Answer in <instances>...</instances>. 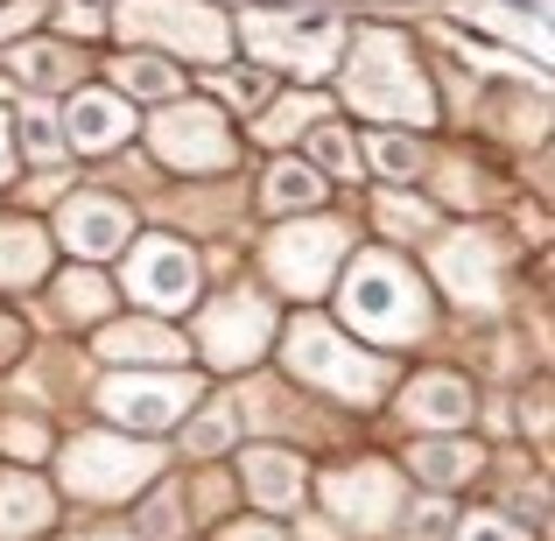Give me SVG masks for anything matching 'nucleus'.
Here are the masks:
<instances>
[{"label":"nucleus","instance_id":"31","mask_svg":"<svg viewBox=\"0 0 555 541\" xmlns=\"http://www.w3.org/2000/svg\"><path fill=\"white\" fill-rule=\"evenodd\" d=\"M56 28L78 36V42L106 36V28H113V0H56Z\"/></svg>","mask_w":555,"mask_h":541},{"label":"nucleus","instance_id":"33","mask_svg":"<svg viewBox=\"0 0 555 541\" xmlns=\"http://www.w3.org/2000/svg\"><path fill=\"white\" fill-rule=\"evenodd\" d=\"M183 443H190V458H204V450H225V443H232V408H204V415L190 422Z\"/></svg>","mask_w":555,"mask_h":541},{"label":"nucleus","instance_id":"19","mask_svg":"<svg viewBox=\"0 0 555 541\" xmlns=\"http://www.w3.org/2000/svg\"><path fill=\"white\" fill-rule=\"evenodd\" d=\"M42 268H50V232L36 218H0V288L42 282Z\"/></svg>","mask_w":555,"mask_h":541},{"label":"nucleus","instance_id":"34","mask_svg":"<svg viewBox=\"0 0 555 541\" xmlns=\"http://www.w3.org/2000/svg\"><path fill=\"white\" fill-rule=\"evenodd\" d=\"M211 85L232 99V106H260V99H268V70H246V64L240 70H218Z\"/></svg>","mask_w":555,"mask_h":541},{"label":"nucleus","instance_id":"16","mask_svg":"<svg viewBox=\"0 0 555 541\" xmlns=\"http://www.w3.org/2000/svg\"><path fill=\"white\" fill-rule=\"evenodd\" d=\"M472 36H500L514 50H534V64H548V0H464Z\"/></svg>","mask_w":555,"mask_h":541},{"label":"nucleus","instance_id":"20","mask_svg":"<svg viewBox=\"0 0 555 541\" xmlns=\"http://www.w3.org/2000/svg\"><path fill=\"white\" fill-rule=\"evenodd\" d=\"M415 478H429L436 492H450V486H464V478H478V464H486V450L478 443H464V436H429V443H415Z\"/></svg>","mask_w":555,"mask_h":541},{"label":"nucleus","instance_id":"15","mask_svg":"<svg viewBox=\"0 0 555 541\" xmlns=\"http://www.w3.org/2000/svg\"><path fill=\"white\" fill-rule=\"evenodd\" d=\"M56 232H64V246L70 254H85V260H106V254H120L127 240H134V211H127L120 197H70L64 211H56Z\"/></svg>","mask_w":555,"mask_h":541},{"label":"nucleus","instance_id":"29","mask_svg":"<svg viewBox=\"0 0 555 541\" xmlns=\"http://www.w3.org/2000/svg\"><path fill=\"white\" fill-rule=\"evenodd\" d=\"M373 218H379V232H393V240H415V232H429V226H436L429 197H401V190H379Z\"/></svg>","mask_w":555,"mask_h":541},{"label":"nucleus","instance_id":"32","mask_svg":"<svg viewBox=\"0 0 555 541\" xmlns=\"http://www.w3.org/2000/svg\"><path fill=\"white\" fill-rule=\"evenodd\" d=\"M302 120H324V106H317V99H288V106H274L268 120L254 127V134L268 141V149H282V141H296V134H302Z\"/></svg>","mask_w":555,"mask_h":541},{"label":"nucleus","instance_id":"27","mask_svg":"<svg viewBox=\"0 0 555 541\" xmlns=\"http://www.w3.org/2000/svg\"><path fill=\"white\" fill-rule=\"evenodd\" d=\"M302 163H310L317 177H324V169H331V177H359V169H366V155H359V141L345 134L338 120H317L310 127V155H302Z\"/></svg>","mask_w":555,"mask_h":541},{"label":"nucleus","instance_id":"21","mask_svg":"<svg viewBox=\"0 0 555 541\" xmlns=\"http://www.w3.org/2000/svg\"><path fill=\"white\" fill-rule=\"evenodd\" d=\"M331 197V183L317 177L310 163H302V155H282V163L268 169V183H260V204H268V211H317V204Z\"/></svg>","mask_w":555,"mask_h":541},{"label":"nucleus","instance_id":"39","mask_svg":"<svg viewBox=\"0 0 555 541\" xmlns=\"http://www.w3.org/2000/svg\"><path fill=\"white\" fill-rule=\"evenodd\" d=\"M8 352H22V324H14V317H0V359Z\"/></svg>","mask_w":555,"mask_h":541},{"label":"nucleus","instance_id":"23","mask_svg":"<svg viewBox=\"0 0 555 541\" xmlns=\"http://www.w3.org/2000/svg\"><path fill=\"white\" fill-rule=\"evenodd\" d=\"M99 352H106L113 365H134V373H141V365H163V359H177L183 345L169 338L163 324H113V331H99Z\"/></svg>","mask_w":555,"mask_h":541},{"label":"nucleus","instance_id":"37","mask_svg":"<svg viewBox=\"0 0 555 541\" xmlns=\"http://www.w3.org/2000/svg\"><path fill=\"white\" fill-rule=\"evenodd\" d=\"M0 443H8L14 458H42V429H36V422H8V436H0Z\"/></svg>","mask_w":555,"mask_h":541},{"label":"nucleus","instance_id":"6","mask_svg":"<svg viewBox=\"0 0 555 541\" xmlns=\"http://www.w3.org/2000/svg\"><path fill=\"white\" fill-rule=\"evenodd\" d=\"M149 149H155L163 169H190V177H197V169H232L240 163V141H232L225 113L204 106V99H169V106L149 120Z\"/></svg>","mask_w":555,"mask_h":541},{"label":"nucleus","instance_id":"2","mask_svg":"<svg viewBox=\"0 0 555 541\" xmlns=\"http://www.w3.org/2000/svg\"><path fill=\"white\" fill-rule=\"evenodd\" d=\"M345 324L359 338H379V345H408L429 331V296H422L415 268L393 254H359L345 268V296H338Z\"/></svg>","mask_w":555,"mask_h":541},{"label":"nucleus","instance_id":"9","mask_svg":"<svg viewBox=\"0 0 555 541\" xmlns=\"http://www.w3.org/2000/svg\"><path fill=\"white\" fill-rule=\"evenodd\" d=\"M260 260H268V274L288 288V296H317L345 260V226L338 218H296V226H282L268 240Z\"/></svg>","mask_w":555,"mask_h":541},{"label":"nucleus","instance_id":"22","mask_svg":"<svg viewBox=\"0 0 555 541\" xmlns=\"http://www.w3.org/2000/svg\"><path fill=\"white\" fill-rule=\"evenodd\" d=\"M42 528H50V486H42V478L8 472V478H0V541L42 534Z\"/></svg>","mask_w":555,"mask_h":541},{"label":"nucleus","instance_id":"40","mask_svg":"<svg viewBox=\"0 0 555 541\" xmlns=\"http://www.w3.org/2000/svg\"><path fill=\"white\" fill-rule=\"evenodd\" d=\"M225 541H282V534H274V528H260V520H246V528H232Z\"/></svg>","mask_w":555,"mask_h":541},{"label":"nucleus","instance_id":"42","mask_svg":"<svg viewBox=\"0 0 555 541\" xmlns=\"http://www.w3.org/2000/svg\"><path fill=\"white\" fill-rule=\"evenodd\" d=\"M99 541H120V534H99Z\"/></svg>","mask_w":555,"mask_h":541},{"label":"nucleus","instance_id":"38","mask_svg":"<svg viewBox=\"0 0 555 541\" xmlns=\"http://www.w3.org/2000/svg\"><path fill=\"white\" fill-rule=\"evenodd\" d=\"M149 534H177V492H163V500L149 506Z\"/></svg>","mask_w":555,"mask_h":541},{"label":"nucleus","instance_id":"14","mask_svg":"<svg viewBox=\"0 0 555 541\" xmlns=\"http://www.w3.org/2000/svg\"><path fill=\"white\" fill-rule=\"evenodd\" d=\"M56 134H64V149H78V155H113L127 134H134V106H127L120 92L78 85V92L64 99V113H56Z\"/></svg>","mask_w":555,"mask_h":541},{"label":"nucleus","instance_id":"5","mask_svg":"<svg viewBox=\"0 0 555 541\" xmlns=\"http://www.w3.org/2000/svg\"><path fill=\"white\" fill-rule=\"evenodd\" d=\"M288 373H296L302 387L338 394V401H373V394L387 387V365L373 352H359L352 338H338L324 317H296V324H288Z\"/></svg>","mask_w":555,"mask_h":541},{"label":"nucleus","instance_id":"4","mask_svg":"<svg viewBox=\"0 0 555 541\" xmlns=\"http://www.w3.org/2000/svg\"><path fill=\"white\" fill-rule=\"evenodd\" d=\"M113 28L134 42H163L169 56L218 64L232 50V22L211 0H113Z\"/></svg>","mask_w":555,"mask_h":541},{"label":"nucleus","instance_id":"10","mask_svg":"<svg viewBox=\"0 0 555 541\" xmlns=\"http://www.w3.org/2000/svg\"><path fill=\"white\" fill-rule=\"evenodd\" d=\"M120 282L141 310H190V302H197V254H190L183 240H169V232H155V240L127 246Z\"/></svg>","mask_w":555,"mask_h":541},{"label":"nucleus","instance_id":"3","mask_svg":"<svg viewBox=\"0 0 555 541\" xmlns=\"http://www.w3.org/2000/svg\"><path fill=\"white\" fill-rule=\"evenodd\" d=\"M240 42L268 70H288V78L317 85V78H331V64H338L345 28H338V14H324V8H246L240 14Z\"/></svg>","mask_w":555,"mask_h":541},{"label":"nucleus","instance_id":"11","mask_svg":"<svg viewBox=\"0 0 555 541\" xmlns=\"http://www.w3.org/2000/svg\"><path fill=\"white\" fill-rule=\"evenodd\" d=\"M190 401H197V379H183V373H113L99 387V408L120 429H169Z\"/></svg>","mask_w":555,"mask_h":541},{"label":"nucleus","instance_id":"41","mask_svg":"<svg viewBox=\"0 0 555 541\" xmlns=\"http://www.w3.org/2000/svg\"><path fill=\"white\" fill-rule=\"evenodd\" d=\"M14 177V141H8V120H0V183Z\"/></svg>","mask_w":555,"mask_h":541},{"label":"nucleus","instance_id":"12","mask_svg":"<svg viewBox=\"0 0 555 541\" xmlns=\"http://www.w3.org/2000/svg\"><path fill=\"white\" fill-rule=\"evenodd\" d=\"M274 338V310L260 296H225L197 317V345L211 365H254Z\"/></svg>","mask_w":555,"mask_h":541},{"label":"nucleus","instance_id":"1","mask_svg":"<svg viewBox=\"0 0 555 541\" xmlns=\"http://www.w3.org/2000/svg\"><path fill=\"white\" fill-rule=\"evenodd\" d=\"M345 106L379 127H436V92L415 64V42L401 28H359L345 50Z\"/></svg>","mask_w":555,"mask_h":541},{"label":"nucleus","instance_id":"8","mask_svg":"<svg viewBox=\"0 0 555 541\" xmlns=\"http://www.w3.org/2000/svg\"><path fill=\"white\" fill-rule=\"evenodd\" d=\"M436 282L450 288V302L464 310H492L506 296V240L486 226H464L436 246Z\"/></svg>","mask_w":555,"mask_h":541},{"label":"nucleus","instance_id":"17","mask_svg":"<svg viewBox=\"0 0 555 541\" xmlns=\"http://www.w3.org/2000/svg\"><path fill=\"white\" fill-rule=\"evenodd\" d=\"M401 415L415 422V429H464L472 422V387H464L457 373H422V379H408V394H401Z\"/></svg>","mask_w":555,"mask_h":541},{"label":"nucleus","instance_id":"13","mask_svg":"<svg viewBox=\"0 0 555 541\" xmlns=\"http://www.w3.org/2000/svg\"><path fill=\"white\" fill-rule=\"evenodd\" d=\"M324 500H331V514H338L345 528L379 534L393 514H401V478H393L387 464H345V472L324 478Z\"/></svg>","mask_w":555,"mask_h":541},{"label":"nucleus","instance_id":"24","mask_svg":"<svg viewBox=\"0 0 555 541\" xmlns=\"http://www.w3.org/2000/svg\"><path fill=\"white\" fill-rule=\"evenodd\" d=\"M14 78L36 85V92H78V50H64V42H22L14 50Z\"/></svg>","mask_w":555,"mask_h":541},{"label":"nucleus","instance_id":"18","mask_svg":"<svg viewBox=\"0 0 555 541\" xmlns=\"http://www.w3.org/2000/svg\"><path fill=\"white\" fill-rule=\"evenodd\" d=\"M240 478H246V492H254L260 506H296L302 500V486H310V464L296 458V450H246L240 458Z\"/></svg>","mask_w":555,"mask_h":541},{"label":"nucleus","instance_id":"36","mask_svg":"<svg viewBox=\"0 0 555 541\" xmlns=\"http://www.w3.org/2000/svg\"><path fill=\"white\" fill-rule=\"evenodd\" d=\"M457 541H528V534H520L514 520H500V514H472L457 528Z\"/></svg>","mask_w":555,"mask_h":541},{"label":"nucleus","instance_id":"28","mask_svg":"<svg viewBox=\"0 0 555 541\" xmlns=\"http://www.w3.org/2000/svg\"><path fill=\"white\" fill-rule=\"evenodd\" d=\"M8 141L22 155H36V163H56V155H64V134H56V113L50 106H22L8 120Z\"/></svg>","mask_w":555,"mask_h":541},{"label":"nucleus","instance_id":"35","mask_svg":"<svg viewBox=\"0 0 555 541\" xmlns=\"http://www.w3.org/2000/svg\"><path fill=\"white\" fill-rule=\"evenodd\" d=\"M42 28V0H0V42H14V36H36Z\"/></svg>","mask_w":555,"mask_h":541},{"label":"nucleus","instance_id":"26","mask_svg":"<svg viewBox=\"0 0 555 541\" xmlns=\"http://www.w3.org/2000/svg\"><path fill=\"white\" fill-rule=\"evenodd\" d=\"M56 310L78 317V324H99V317L113 310L106 274H99V268H70V274H56Z\"/></svg>","mask_w":555,"mask_h":541},{"label":"nucleus","instance_id":"7","mask_svg":"<svg viewBox=\"0 0 555 541\" xmlns=\"http://www.w3.org/2000/svg\"><path fill=\"white\" fill-rule=\"evenodd\" d=\"M155 472H163V458L127 436H78L64 450V486L78 500H134L141 486H155Z\"/></svg>","mask_w":555,"mask_h":541},{"label":"nucleus","instance_id":"25","mask_svg":"<svg viewBox=\"0 0 555 541\" xmlns=\"http://www.w3.org/2000/svg\"><path fill=\"white\" fill-rule=\"evenodd\" d=\"M113 92L120 99H183V78L169 56H113Z\"/></svg>","mask_w":555,"mask_h":541},{"label":"nucleus","instance_id":"30","mask_svg":"<svg viewBox=\"0 0 555 541\" xmlns=\"http://www.w3.org/2000/svg\"><path fill=\"white\" fill-rule=\"evenodd\" d=\"M359 155H366L379 177H393V183H408L422 169V141L415 134H393V127H387V134H373V149H359Z\"/></svg>","mask_w":555,"mask_h":541}]
</instances>
